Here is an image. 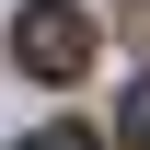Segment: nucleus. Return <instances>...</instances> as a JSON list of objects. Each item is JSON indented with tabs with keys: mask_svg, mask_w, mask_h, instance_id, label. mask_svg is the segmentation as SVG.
<instances>
[{
	"mask_svg": "<svg viewBox=\"0 0 150 150\" xmlns=\"http://www.w3.org/2000/svg\"><path fill=\"white\" fill-rule=\"evenodd\" d=\"M115 150H150V69L127 81V104H115Z\"/></svg>",
	"mask_w": 150,
	"mask_h": 150,
	"instance_id": "2",
	"label": "nucleus"
},
{
	"mask_svg": "<svg viewBox=\"0 0 150 150\" xmlns=\"http://www.w3.org/2000/svg\"><path fill=\"white\" fill-rule=\"evenodd\" d=\"M12 58H23L35 81H81V69H93V12H81V0H23Z\"/></svg>",
	"mask_w": 150,
	"mask_h": 150,
	"instance_id": "1",
	"label": "nucleus"
},
{
	"mask_svg": "<svg viewBox=\"0 0 150 150\" xmlns=\"http://www.w3.org/2000/svg\"><path fill=\"white\" fill-rule=\"evenodd\" d=\"M23 150H104V139H93V127H35Z\"/></svg>",
	"mask_w": 150,
	"mask_h": 150,
	"instance_id": "3",
	"label": "nucleus"
}]
</instances>
